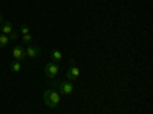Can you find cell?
<instances>
[{"mask_svg": "<svg viewBox=\"0 0 153 114\" xmlns=\"http://www.w3.org/2000/svg\"><path fill=\"white\" fill-rule=\"evenodd\" d=\"M61 100V96L58 94V91H55L54 88H49V90H46L43 93V102L46 107L49 108H55Z\"/></svg>", "mask_w": 153, "mask_h": 114, "instance_id": "cell-1", "label": "cell"}, {"mask_svg": "<svg viewBox=\"0 0 153 114\" xmlns=\"http://www.w3.org/2000/svg\"><path fill=\"white\" fill-rule=\"evenodd\" d=\"M58 72H60V67H58V64H57L55 61L48 62V64L45 66V75L48 76V78H51V79H55Z\"/></svg>", "mask_w": 153, "mask_h": 114, "instance_id": "cell-2", "label": "cell"}, {"mask_svg": "<svg viewBox=\"0 0 153 114\" xmlns=\"http://www.w3.org/2000/svg\"><path fill=\"white\" fill-rule=\"evenodd\" d=\"M58 90H60V94H72L74 93V84L71 81H66V82H58Z\"/></svg>", "mask_w": 153, "mask_h": 114, "instance_id": "cell-3", "label": "cell"}, {"mask_svg": "<svg viewBox=\"0 0 153 114\" xmlns=\"http://www.w3.org/2000/svg\"><path fill=\"white\" fill-rule=\"evenodd\" d=\"M78 78H80V69L76 67L75 64L74 66H69V70L66 72V79L72 82V81H76Z\"/></svg>", "mask_w": 153, "mask_h": 114, "instance_id": "cell-4", "label": "cell"}, {"mask_svg": "<svg viewBox=\"0 0 153 114\" xmlns=\"http://www.w3.org/2000/svg\"><path fill=\"white\" fill-rule=\"evenodd\" d=\"M25 53H26V58H35V56L40 55V47L28 44V47L25 49Z\"/></svg>", "mask_w": 153, "mask_h": 114, "instance_id": "cell-5", "label": "cell"}, {"mask_svg": "<svg viewBox=\"0 0 153 114\" xmlns=\"http://www.w3.org/2000/svg\"><path fill=\"white\" fill-rule=\"evenodd\" d=\"M12 58H14L16 61L22 62L26 59V53H25V49L23 47H14V50H12Z\"/></svg>", "mask_w": 153, "mask_h": 114, "instance_id": "cell-6", "label": "cell"}, {"mask_svg": "<svg viewBox=\"0 0 153 114\" xmlns=\"http://www.w3.org/2000/svg\"><path fill=\"white\" fill-rule=\"evenodd\" d=\"M11 32H12V24H11L9 21H3V23H2V34L9 35Z\"/></svg>", "mask_w": 153, "mask_h": 114, "instance_id": "cell-7", "label": "cell"}, {"mask_svg": "<svg viewBox=\"0 0 153 114\" xmlns=\"http://www.w3.org/2000/svg\"><path fill=\"white\" fill-rule=\"evenodd\" d=\"M51 58H52L54 61H61V59H63V53L60 52V50L54 49L52 52H51Z\"/></svg>", "mask_w": 153, "mask_h": 114, "instance_id": "cell-8", "label": "cell"}, {"mask_svg": "<svg viewBox=\"0 0 153 114\" xmlns=\"http://www.w3.org/2000/svg\"><path fill=\"white\" fill-rule=\"evenodd\" d=\"M9 44V37L5 34H0V47H6Z\"/></svg>", "mask_w": 153, "mask_h": 114, "instance_id": "cell-9", "label": "cell"}, {"mask_svg": "<svg viewBox=\"0 0 153 114\" xmlns=\"http://www.w3.org/2000/svg\"><path fill=\"white\" fill-rule=\"evenodd\" d=\"M12 72H14V73H19L20 70H22V62H19V61H14V62H12V64H11V67H9Z\"/></svg>", "mask_w": 153, "mask_h": 114, "instance_id": "cell-10", "label": "cell"}, {"mask_svg": "<svg viewBox=\"0 0 153 114\" xmlns=\"http://www.w3.org/2000/svg\"><path fill=\"white\" fill-rule=\"evenodd\" d=\"M23 43H25V44H32V35H31V34L23 35Z\"/></svg>", "mask_w": 153, "mask_h": 114, "instance_id": "cell-11", "label": "cell"}, {"mask_svg": "<svg viewBox=\"0 0 153 114\" xmlns=\"http://www.w3.org/2000/svg\"><path fill=\"white\" fill-rule=\"evenodd\" d=\"M20 32H22V35H26V34H29V26H28V24H22V29H20Z\"/></svg>", "mask_w": 153, "mask_h": 114, "instance_id": "cell-12", "label": "cell"}, {"mask_svg": "<svg viewBox=\"0 0 153 114\" xmlns=\"http://www.w3.org/2000/svg\"><path fill=\"white\" fill-rule=\"evenodd\" d=\"M8 37H9V40H17V38H19V34L12 31V32H11V34H9Z\"/></svg>", "mask_w": 153, "mask_h": 114, "instance_id": "cell-13", "label": "cell"}, {"mask_svg": "<svg viewBox=\"0 0 153 114\" xmlns=\"http://www.w3.org/2000/svg\"><path fill=\"white\" fill-rule=\"evenodd\" d=\"M3 21H5V20H3V17H2V15H0V24H2Z\"/></svg>", "mask_w": 153, "mask_h": 114, "instance_id": "cell-14", "label": "cell"}]
</instances>
